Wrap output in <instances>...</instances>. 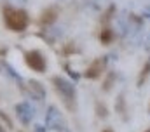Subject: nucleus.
Returning <instances> with one entry per match:
<instances>
[{"label":"nucleus","instance_id":"obj_1","mask_svg":"<svg viewBox=\"0 0 150 132\" xmlns=\"http://www.w3.org/2000/svg\"><path fill=\"white\" fill-rule=\"evenodd\" d=\"M52 87L56 91V94L59 96L61 103L70 110V111H77V91H75L74 84L63 77H52Z\"/></svg>","mask_w":150,"mask_h":132},{"label":"nucleus","instance_id":"obj_9","mask_svg":"<svg viewBox=\"0 0 150 132\" xmlns=\"http://www.w3.org/2000/svg\"><path fill=\"white\" fill-rule=\"evenodd\" d=\"M113 38H115L113 30H110L108 26H103L101 32H100V40H101V44H103V45H108V44L113 42Z\"/></svg>","mask_w":150,"mask_h":132},{"label":"nucleus","instance_id":"obj_2","mask_svg":"<svg viewBox=\"0 0 150 132\" xmlns=\"http://www.w3.org/2000/svg\"><path fill=\"white\" fill-rule=\"evenodd\" d=\"M4 23L11 32H25L30 18L26 11L23 9H14V7H5L4 9Z\"/></svg>","mask_w":150,"mask_h":132},{"label":"nucleus","instance_id":"obj_12","mask_svg":"<svg viewBox=\"0 0 150 132\" xmlns=\"http://www.w3.org/2000/svg\"><path fill=\"white\" fill-rule=\"evenodd\" d=\"M103 132H113V131H112V129H105Z\"/></svg>","mask_w":150,"mask_h":132},{"label":"nucleus","instance_id":"obj_6","mask_svg":"<svg viewBox=\"0 0 150 132\" xmlns=\"http://www.w3.org/2000/svg\"><path fill=\"white\" fill-rule=\"evenodd\" d=\"M58 16H59V7L58 5H51V7H47V9L42 11L40 19H38V25L42 28L51 26V25H54V21L58 19Z\"/></svg>","mask_w":150,"mask_h":132},{"label":"nucleus","instance_id":"obj_3","mask_svg":"<svg viewBox=\"0 0 150 132\" xmlns=\"http://www.w3.org/2000/svg\"><path fill=\"white\" fill-rule=\"evenodd\" d=\"M45 125L47 129L52 132H70L68 124L63 117V113L56 108V106H49L47 113H45Z\"/></svg>","mask_w":150,"mask_h":132},{"label":"nucleus","instance_id":"obj_10","mask_svg":"<svg viewBox=\"0 0 150 132\" xmlns=\"http://www.w3.org/2000/svg\"><path fill=\"white\" fill-rule=\"evenodd\" d=\"M113 78H115L113 75H108V78H107V84L103 85V87H105V91H108V89H110V84H112V80H113Z\"/></svg>","mask_w":150,"mask_h":132},{"label":"nucleus","instance_id":"obj_5","mask_svg":"<svg viewBox=\"0 0 150 132\" xmlns=\"http://www.w3.org/2000/svg\"><path fill=\"white\" fill-rule=\"evenodd\" d=\"M16 115H18V118L25 124V125H30V122L35 118V108L28 103V101H23V103H19V104H16Z\"/></svg>","mask_w":150,"mask_h":132},{"label":"nucleus","instance_id":"obj_4","mask_svg":"<svg viewBox=\"0 0 150 132\" xmlns=\"http://www.w3.org/2000/svg\"><path fill=\"white\" fill-rule=\"evenodd\" d=\"M25 63L30 70L37 71V73H44L47 70V63L44 59V56L38 52V51H28L25 52Z\"/></svg>","mask_w":150,"mask_h":132},{"label":"nucleus","instance_id":"obj_13","mask_svg":"<svg viewBox=\"0 0 150 132\" xmlns=\"http://www.w3.org/2000/svg\"><path fill=\"white\" fill-rule=\"evenodd\" d=\"M145 132H150V129H149V131H145Z\"/></svg>","mask_w":150,"mask_h":132},{"label":"nucleus","instance_id":"obj_11","mask_svg":"<svg viewBox=\"0 0 150 132\" xmlns=\"http://www.w3.org/2000/svg\"><path fill=\"white\" fill-rule=\"evenodd\" d=\"M0 132H5V129H4V127H2V124H0Z\"/></svg>","mask_w":150,"mask_h":132},{"label":"nucleus","instance_id":"obj_8","mask_svg":"<svg viewBox=\"0 0 150 132\" xmlns=\"http://www.w3.org/2000/svg\"><path fill=\"white\" fill-rule=\"evenodd\" d=\"M28 92H30V98H33L35 101L45 99V89L38 80H28Z\"/></svg>","mask_w":150,"mask_h":132},{"label":"nucleus","instance_id":"obj_7","mask_svg":"<svg viewBox=\"0 0 150 132\" xmlns=\"http://www.w3.org/2000/svg\"><path fill=\"white\" fill-rule=\"evenodd\" d=\"M105 68H107V59L105 58H101V59H94L89 68H86V77L87 78H91V80H98L100 77H101V73L105 71Z\"/></svg>","mask_w":150,"mask_h":132},{"label":"nucleus","instance_id":"obj_14","mask_svg":"<svg viewBox=\"0 0 150 132\" xmlns=\"http://www.w3.org/2000/svg\"><path fill=\"white\" fill-rule=\"evenodd\" d=\"M149 63H150V61H149Z\"/></svg>","mask_w":150,"mask_h":132}]
</instances>
